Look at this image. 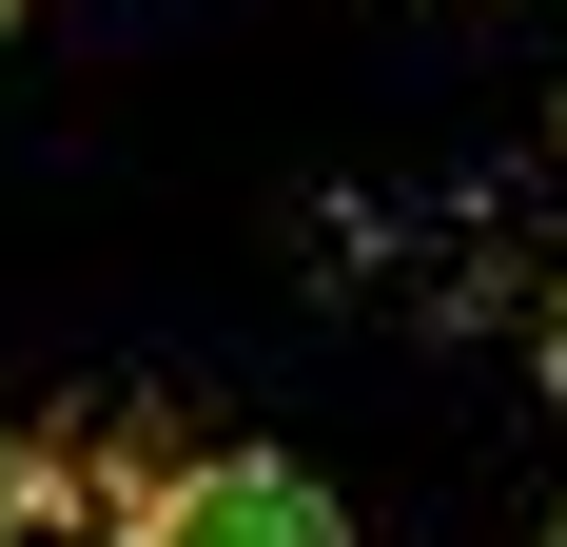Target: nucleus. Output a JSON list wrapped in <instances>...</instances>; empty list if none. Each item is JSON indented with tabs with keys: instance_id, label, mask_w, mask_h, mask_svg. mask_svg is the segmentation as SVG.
Listing matches in <instances>:
<instances>
[{
	"instance_id": "obj_2",
	"label": "nucleus",
	"mask_w": 567,
	"mask_h": 547,
	"mask_svg": "<svg viewBox=\"0 0 567 547\" xmlns=\"http://www.w3.org/2000/svg\"><path fill=\"white\" fill-rule=\"evenodd\" d=\"M20 528H40V450L0 431V547H20Z\"/></svg>"
},
{
	"instance_id": "obj_1",
	"label": "nucleus",
	"mask_w": 567,
	"mask_h": 547,
	"mask_svg": "<svg viewBox=\"0 0 567 547\" xmlns=\"http://www.w3.org/2000/svg\"><path fill=\"white\" fill-rule=\"evenodd\" d=\"M117 547H352V508L293 469V450H176L157 489H137V528Z\"/></svg>"
},
{
	"instance_id": "obj_4",
	"label": "nucleus",
	"mask_w": 567,
	"mask_h": 547,
	"mask_svg": "<svg viewBox=\"0 0 567 547\" xmlns=\"http://www.w3.org/2000/svg\"><path fill=\"white\" fill-rule=\"evenodd\" d=\"M0 40H20V0H0Z\"/></svg>"
},
{
	"instance_id": "obj_3",
	"label": "nucleus",
	"mask_w": 567,
	"mask_h": 547,
	"mask_svg": "<svg viewBox=\"0 0 567 547\" xmlns=\"http://www.w3.org/2000/svg\"><path fill=\"white\" fill-rule=\"evenodd\" d=\"M548 391H567V274H548Z\"/></svg>"
},
{
	"instance_id": "obj_5",
	"label": "nucleus",
	"mask_w": 567,
	"mask_h": 547,
	"mask_svg": "<svg viewBox=\"0 0 567 547\" xmlns=\"http://www.w3.org/2000/svg\"><path fill=\"white\" fill-rule=\"evenodd\" d=\"M548 547H567V528H548Z\"/></svg>"
}]
</instances>
